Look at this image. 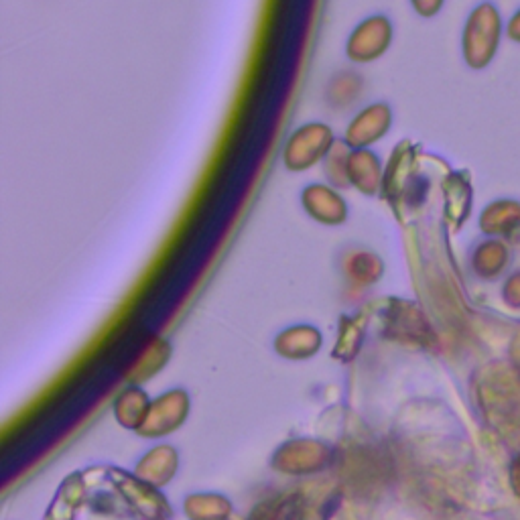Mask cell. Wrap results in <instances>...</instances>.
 I'll return each mask as SVG.
<instances>
[{
	"label": "cell",
	"instance_id": "6da1fadb",
	"mask_svg": "<svg viewBox=\"0 0 520 520\" xmlns=\"http://www.w3.org/2000/svg\"><path fill=\"white\" fill-rule=\"evenodd\" d=\"M334 147V135L325 124H305L289 139L285 149V165L291 171H303L319 163Z\"/></svg>",
	"mask_w": 520,
	"mask_h": 520
},
{
	"label": "cell",
	"instance_id": "7a4b0ae2",
	"mask_svg": "<svg viewBox=\"0 0 520 520\" xmlns=\"http://www.w3.org/2000/svg\"><path fill=\"white\" fill-rule=\"evenodd\" d=\"M393 41V27L384 17H370L360 23L348 41V57L358 63H368L380 57Z\"/></svg>",
	"mask_w": 520,
	"mask_h": 520
},
{
	"label": "cell",
	"instance_id": "3957f363",
	"mask_svg": "<svg viewBox=\"0 0 520 520\" xmlns=\"http://www.w3.org/2000/svg\"><path fill=\"white\" fill-rule=\"evenodd\" d=\"M390 110L386 104H372L362 114H358L348 126L346 143L352 149H368L372 143L380 141L390 126Z\"/></svg>",
	"mask_w": 520,
	"mask_h": 520
},
{
	"label": "cell",
	"instance_id": "277c9868",
	"mask_svg": "<svg viewBox=\"0 0 520 520\" xmlns=\"http://www.w3.org/2000/svg\"><path fill=\"white\" fill-rule=\"evenodd\" d=\"M348 179L366 193H372L382 179V167L374 153L368 149H352L348 161Z\"/></svg>",
	"mask_w": 520,
	"mask_h": 520
},
{
	"label": "cell",
	"instance_id": "5b68a950",
	"mask_svg": "<svg viewBox=\"0 0 520 520\" xmlns=\"http://www.w3.org/2000/svg\"><path fill=\"white\" fill-rule=\"evenodd\" d=\"M510 480H512V486L514 490L520 494V455L514 460L512 464V474H510Z\"/></svg>",
	"mask_w": 520,
	"mask_h": 520
}]
</instances>
